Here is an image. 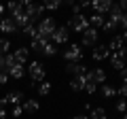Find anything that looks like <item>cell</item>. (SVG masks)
Wrapping results in <instances>:
<instances>
[{"label": "cell", "mask_w": 127, "mask_h": 119, "mask_svg": "<svg viewBox=\"0 0 127 119\" xmlns=\"http://www.w3.org/2000/svg\"><path fill=\"white\" fill-rule=\"evenodd\" d=\"M28 74H30L32 83H42V81H45V77H47L45 64H42V62H38V60L30 62V66H28Z\"/></svg>", "instance_id": "7a4b0ae2"}, {"label": "cell", "mask_w": 127, "mask_h": 119, "mask_svg": "<svg viewBox=\"0 0 127 119\" xmlns=\"http://www.w3.org/2000/svg\"><path fill=\"white\" fill-rule=\"evenodd\" d=\"M121 38H123V43H125V45H127V30H125V32L121 34Z\"/></svg>", "instance_id": "60d3db41"}, {"label": "cell", "mask_w": 127, "mask_h": 119, "mask_svg": "<svg viewBox=\"0 0 127 119\" xmlns=\"http://www.w3.org/2000/svg\"><path fill=\"white\" fill-rule=\"evenodd\" d=\"M123 119H127V113H125V115H123Z\"/></svg>", "instance_id": "7bdbcfd3"}, {"label": "cell", "mask_w": 127, "mask_h": 119, "mask_svg": "<svg viewBox=\"0 0 127 119\" xmlns=\"http://www.w3.org/2000/svg\"><path fill=\"white\" fill-rule=\"evenodd\" d=\"M102 96H104V98H114V96H117V89L106 83V85H102Z\"/></svg>", "instance_id": "d4e9b609"}, {"label": "cell", "mask_w": 127, "mask_h": 119, "mask_svg": "<svg viewBox=\"0 0 127 119\" xmlns=\"http://www.w3.org/2000/svg\"><path fill=\"white\" fill-rule=\"evenodd\" d=\"M0 119H6V106L0 104Z\"/></svg>", "instance_id": "8d00e7d4"}, {"label": "cell", "mask_w": 127, "mask_h": 119, "mask_svg": "<svg viewBox=\"0 0 127 119\" xmlns=\"http://www.w3.org/2000/svg\"><path fill=\"white\" fill-rule=\"evenodd\" d=\"M11 49V41L9 38H0V55H6Z\"/></svg>", "instance_id": "83f0119b"}, {"label": "cell", "mask_w": 127, "mask_h": 119, "mask_svg": "<svg viewBox=\"0 0 127 119\" xmlns=\"http://www.w3.org/2000/svg\"><path fill=\"white\" fill-rule=\"evenodd\" d=\"M21 100H23V94L21 92H9L2 100H0V104H13V106H17V104H21Z\"/></svg>", "instance_id": "30bf717a"}, {"label": "cell", "mask_w": 127, "mask_h": 119, "mask_svg": "<svg viewBox=\"0 0 127 119\" xmlns=\"http://www.w3.org/2000/svg\"><path fill=\"white\" fill-rule=\"evenodd\" d=\"M21 32L26 34V36H30L32 41H34V38L38 36V32H36V26H34V23H28L26 28H21Z\"/></svg>", "instance_id": "cb8c5ba5"}, {"label": "cell", "mask_w": 127, "mask_h": 119, "mask_svg": "<svg viewBox=\"0 0 127 119\" xmlns=\"http://www.w3.org/2000/svg\"><path fill=\"white\" fill-rule=\"evenodd\" d=\"M106 19H110L112 23L121 26V19H123V11L119 9V4H112V9L108 11V17H106Z\"/></svg>", "instance_id": "ac0fdd59"}, {"label": "cell", "mask_w": 127, "mask_h": 119, "mask_svg": "<svg viewBox=\"0 0 127 119\" xmlns=\"http://www.w3.org/2000/svg\"><path fill=\"white\" fill-rule=\"evenodd\" d=\"M68 30H74V32H78V34H83L89 28V21H87V15H72V17L68 19Z\"/></svg>", "instance_id": "3957f363"}, {"label": "cell", "mask_w": 127, "mask_h": 119, "mask_svg": "<svg viewBox=\"0 0 127 119\" xmlns=\"http://www.w3.org/2000/svg\"><path fill=\"white\" fill-rule=\"evenodd\" d=\"M15 32H17V26L11 17H4L0 21V34H15Z\"/></svg>", "instance_id": "5bb4252c"}, {"label": "cell", "mask_w": 127, "mask_h": 119, "mask_svg": "<svg viewBox=\"0 0 127 119\" xmlns=\"http://www.w3.org/2000/svg\"><path fill=\"white\" fill-rule=\"evenodd\" d=\"M106 47L110 49V53H117V51H127V45L123 43V38H121V36H114Z\"/></svg>", "instance_id": "2e32d148"}, {"label": "cell", "mask_w": 127, "mask_h": 119, "mask_svg": "<svg viewBox=\"0 0 127 119\" xmlns=\"http://www.w3.org/2000/svg\"><path fill=\"white\" fill-rule=\"evenodd\" d=\"M66 72L74 74V77H83V74H87L89 70H87V66H83L81 62H68V64H66Z\"/></svg>", "instance_id": "9c48e42d"}, {"label": "cell", "mask_w": 127, "mask_h": 119, "mask_svg": "<svg viewBox=\"0 0 127 119\" xmlns=\"http://www.w3.org/2000/svg\"><path fill=\"white\" fill-rule=\"evenodd\" d=\"M95 89H97V85H95L93 81H89V79H87V83H85V92H87V94H95Z\"/></svg>", "instance_id": "1f68e13d"}, {"label": "cell", "mask_w": 127, "mask_h": 119, "mask_svg": "<svg viewBox=\"0 0 127 119\" xmlns=\"http://www.w3.org/2000/svg\"><path fill=\"white\" fill-rule=\"evenodd\" d=\"M21 113H23V109H21V104H17V106H13V117H21Z\"/></svg>", "instance_id": "836d02e7"}, {"label": "cell", "mask_w": 127, "mask_h": 119, "mask_svg": "<svg viewBox=\"0 0 127 119\" xmlns=\"http://www.w3.org/2000/svg\"><path fill=\"white\" fill-rule=\"evenodd\" d=\"M4 11H6V9H4V4H0V21L4 19Z\"/></svg>", "instance_id": "ab89813d"}, {"label": "cell", "mask_w": 127, "mask_h": 119, "mask_svg": "<svg viewBox=\"0 0 127 119\" xmlns=\"http://www.w3.org/2000/svg\"><path fill=\"white\" fill-rule=\"evenodd\" d=\"M64 60H66V62H81L83 60V47L76 45V43L68 45L66 51H64Z\"/></svg>", "instance_id": "5b68a950"}, {"label": "cell", "mask_w": 127, "mask_h": 119, "mask_svg": "<svg viewBox=\"0 0 127 119\" xmlns=\"http://www.w3.org/2000/svg\"><path fill=\"white\" fill-rule=\"evenodd\" d=\"M91 9L95 11V13L97 15H108V11L112 9V2H110V0H93V2H91Z\"/></svg>", "instance_id": "ba28073f"}, {"label": "cell", "mask_w": 127, "mask_h": 119, "mask_svg": "<svg viewBox=\"0 0 127 119\" xmlns=\"http://www.w3.org/2000/svg\"><path fill=\"white\" fill-rule=\"evenodd\" d=\"M102 28H104V30H106V32H114V30H117V23H112V21H110V19H106V21H104V26H102Z\"/></svg>", "instance_id": "4dcf8cb0"}, {"label": "cell", "mask_w": 127, "mask_h": 119, "mask_svg": "<svg viewBox=\"0 0 127 119\" xmlns=\"http://www.w3.org/2000/svg\"><path fill=\"white\" fill-rule=\"evenodd\" d=\"M6 74H9V79H21L26 74V68H23V64H17V66L6 70Z\"/></svg>", "instance_id": "44dd1931"}, {"label": "cell", "mask_w": 127, "mask_h": 119, "mask_svg": "<svg viewBox=\"0 0 127 119\" xmlns=\"http://www.w3.org/2000/svg\"><path fill=\"white\" fill-rule=\"evenodd\" d=\"M87 79L89 81H93L95 85H102V83H106V72L102 68H93V70H89L87 72Z\"/></svg>", "instance_id": "8fae6325"}, {"label": "cell", "mask_w": 127, "mask_h": 119, "mask_svg": "<svg viewBox=\"0 0 127 119\" xmlns=\"http://www.w3.org/2000/svg\"><path fill=\"white\" fill-rule=\"evenodd\" d=\"M95 43H97V30L87 28L85 32H83V45H85V47H93Z\"/></svg>", "instance_id": "7c38bea8"}, {"label": "cell", "mask_w": 127, "mask_h": 119, "mask_svg": "<svg viewBox=\"0 0 127 119\" xmlns=\"http://www.w3.org/2000/svg\"><path fill=\"white\" fill-rule=\"evenodd\" d=\"M13 58L17 60V64H26L28 58H30V49H28V47H17V49L13 51Z\"/></svg>", "instance_id": "e0dca14e"}, {"label": "cell", "mask_w": 127, "mask_h": 119, "mask_svg": "<svg viewBox=\"0 0 127 119\" xmlns=\"http://www.w3.org/2000/svg\"><path fill=\"white\" fill-rule=\"evenodd\" d=\"M87 21H89V28H93V30H97V28H102V26H104L106 17H104V15H97V13H93L91 17H87Z\"/></svg>", "instance_id": "ffe728a7"}, {"label": "cell", "mask_w": 127, "mask_h": 119, "mask_svg": "<svg viewBox=\"0 0 127 119\" xmlns=\"http://www.w3.org/2000/svg\"><path fill=\"white\" fill-rule=\"evenodd\" d=\"M55 21L51 17H42L40 21L36 23V32H38V36L36 38H42V41H51V34L55 32Z\"/></svg>", "instance_id": "6da1fadb"}, {"label": "cell", "mask_w": 127, "mask_h": 119, "mask_svg": "<svg viewBox=\"0 0 127 119\" xmlns=\"http://www.w3.org/2000/svg\"><path fill=\"white\" fill-rule=\"evenodd\" d=\"M114 109H117L119 113L125 115V113H127V98H119V102L114 104Z\"/></svg>", "instance_id": "f1b7e54d"}, {"label": "cell", "mask_w": 127, "mask_h": 119, "mask_svg": "<svg viewBox=\"0 0 127 119\" xmlns=\"http://www.w3.org/2000/svg\"><path fill=\"white\" fill-rule=\"evenodd\" d=\"M91 58L95 60V62H102V60H108L110 58V49L106 45H97L93 49V53H91Z\"/></svg>", "instance_id": "4fadbf2b"}, {"label": "cell", "mask_w": 127, "mask_h": 119, "mask_svg": "<svg viewBox=\"0 0 127 119\" xmlns=\"http://www.w3.org/2000/svg\"><path fill=\"white\" fill-rule=\"evenodd\" d=\"M125 55H127V51H117V53H110V66H112L114 70H119V72H121L123 68H125Z\"/></svg>", "instance_id": "52a82bcc"}, {"label": "cell", "mask_w": 127, "mask_h": 119, "mask_svg": "<svg viewBox=\"0 0 127 119\" xmlns=\"http://www.w3.org/2000/svg\"><path fill=\"white\" fill-rule=\"evenodd\" d=\"M45 6L47 11H55V9H59V6H62V2H59V0H51V2H45Z\"/></svg>", "instance_id": "f546056e"}, {"label": "cell", "mask_w": 127, "mask_h": 119, "mask_svg": "<svg viewBox=\"0 0 127 119\" xmlns=\"http://www.w3.org/2000/svg\"><path fill=\"white\" fill-rule=\"evenodd\" d=\"M38 94H40V96H49L51 94V83L49 81H42V83H38Z\"/></svg>", "instance_id": "484cf974"}, {"label": "cell", "mask_w": 127, "mask_h": 119, "mask_svg": "<svg viewBox=\"0 0 127 119\" xmlns=\"http://www.w3.org/2000/svg\"><path fill=\"white\" fill-rule=\"evenodd\" d=\"M9 83V74L6 72H0V85H6Z\"/></svg>", "instance_id": "d590c367"}, {"label": "cell", "mask_w": 127, "mask_h": 119, "mask_svg": "<svg viewBox=\"0 0 127 119\" xmlns=\"http://www.w3.org/2000/svg\"><path fill=\"white\" fill-rule=\"evenodd\" d=\"M85 83H87V74L74 77L72 81H70V89H72V92H85Z\"/></svg>", "instance_id": "d6986e66"}, {"label": "cell", "mask_w": 127, "mask_h": 119, "mask_svg": "<svg viewBox=\"0 0 127 119\" xmlns=\"http://www.w3.org/2000/svg\"><path fill=\"white\" fill-rule=\"evenodd\" d=\"M89 119H108V113H106V109H91Z\"/></svg>", "instance_id": "7402d4cb"}, {"label": "cell", "mask_w": 127, "mask_h": 119, "mask_svg": "<svg viewBox=\"0 0 127 119\" xmlns=\"http://www.w3.org/2000/svg\"><path fill=\"white\" fill-rule=\"evenodd\" d=\"M119 77H121V83H125V85H127V66L119 72Z\"/></svg>", "instance_id": "e575fe53"}, {"label": "cell", "mask_w": 127, "mask_h": 119, "mask_svg": "<svg viewBox=\"0 0 127 119\" xmlns=\"http://www.w3.org/2000/svg\"><path fill=\"white\" fill-rule=\"evenodd\" d=\"M47 43H49V41H42V38H34V41H32V45H30V51H36V53H40L42 47H45Z\"/></svg>", "instance_id": "603a6c76"}, {"label": "cell", "mask_w": 127, "mask_h": 119, "mask_svg": "<svg viewBox=\"0 0 127 119\" xmlns=\"http://www.w3.org/2000/svg\"><path fill=\"white\" fill-rule=\"evenodd\" d=\"M121 26H123V32L127 30V13H123V19H121Z\"/></svg>", "instance_id": "f35d334b"}, {"label": "cell", "mask_w": 127, "mask_h": 119, "mask_svg": "<svg viewBox=\"0 0 127 119\" xmlns=\"http://www.w3.org/2000/svg\"><path fill=\"white\" fill-rule=\"evenodd\" d=\"M119 9H121L123 13H127V0H121V2H119Z\"/></svg>", "instance_id": "74e56055"}, {"label": "cell", "mask_w": 127, "mask_h": 119, "mask_svg": "<svg viewBox=\"0 0 127 119\" xmlns=\"http://www.w3.org/2000/svg\"><path fill=\"white\" fill-rule=\"evenodd\" d=\"M72 119H89L87 115H76V117H72Z\"/></svg>", "instance_id": "b9f144b4"}, {"label": "cell", "mask_w": 127, "mask_h": 119, "mask_svg": "<svg viewBox=\"0 0 127 119\" xmlns=\"http://www.w3.org/2000/svg\"><path fill=\"white\" fill-rule=\"evenodd\" d=\"M40 53L42 55H47V58H51V55H55V45H53V43H47V45L45 47H42V51H40Z\"/></svg>", "instance_id": "4316f807"}, {"label": "cell", "mask_w": 127, "mask_h": 119, "mask_svg": "<svg viewBox=\"0 0 127 119\" xmlns=\"http://www.w3.org/2000/svg\"><path fill=\"white\" fill-rule=\"evenodd\" d=\"M117 94H119L121 98H127V85H125V83H123V85L117 89Z\"/></svg>", "instance_id": "d6a6232c"}, {"label": "cell", "mask_w": 127, "mask_h": 119, "mask_svg": "<svg viewBox=\"0 0 127 119\" xmlns=\"http://www.w3.org/2000/svg\"><path fill=\"white\" fill-rule=\"evenodd\" d=\"M125 64H127V55H125Z\"/></svg>", "instance_id": "ee69618b"}, {"label": "cell", "mask_w": 127, "mask_h": 119, "mask_svg": "<svg viewBox=\"0 0 127 119\" xmlns=\"http://www.w3.org/2000/svg\"><path fill=\"white\" fill-rule=\"evenodd\" d=\"M23 6H26V15H28V19H30V23L36 26L38 17L45 13V6L42 4H32V2H28V0H23Z\"/></svg>", "instance_id": "277c9868"}, {"label": "cell", "mask_w": 127, "mask_h": 119, "mask_svg": "<svg viewBox=\"0 0 127 119\" xmlns=\"http://www.w3.org/2000/svg\"><path fill=\"white\" fill-rule=\"evenodd\" d=\"M68 38H70V30L66 26H57L55 32L51 34V43L53 45H64V43H68Z\"/></svg>", "instance_id": "8992f818"}, {"label": "cell", "mask_w": 127, "mask_h": 119, "mask_svg": "<svg viewBox=\"0 0 127 119\" xmlns=\"http://www.w3.org/2000/svg\"><path fill=\"white\" fill-rule=\"evenodd\" d=\"M21 109H23V113L34 115V113H38V109H40V102H38V100H34V98H30V100L21 102Z\"/></svg>", "instance_id": "9a60e30c"}]
</instances>
